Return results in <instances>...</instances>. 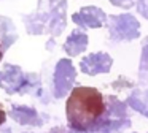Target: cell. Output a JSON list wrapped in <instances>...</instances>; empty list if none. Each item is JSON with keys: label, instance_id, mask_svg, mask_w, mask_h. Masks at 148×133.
Masks as SVG:
<instances>
[{"label": "cell", "instance_id": "6da1fadb", "mask_svg": "<svg viewBox=\"0 0 148 133\" xmlns=\"http://www.w3.org/2000/svg\"><path fill=\"white\" fill-rule=\"evenodd\" d=\"M105 113L103 97L94 87H77L65 103L69 125L77 132L92 130Z\"/></svg>", "mask_w": 148, "mask_h": 133}, {"label": "cell", "instance_id": "7a4b0ae2", "mask_svg": "<svg viewBox=\"0 0 148 133\" xmlns=\"http://www.w3.org/2000/svg\"><path fill=\"white\" fill-rule=\"evenodd\" d=\"M75 78H77V71H75V66L72 65L70 60L69 59L59 60L54 70V97L56 98L65 97V94L73 86Z\"/></svg>", "mask_w": 148, "mask_h": 133}, {"label": "cell", "instance_id": "3957f363", "mask_svg": "<svg viewBox=\"0 0 148 133\" xmlns=\"http://www.w3.org/2000/svg\"><path fill=\"white\" fill-rule=\"evenodd\" d=\"M110 27L115 38L119 40H135L140 32L138 21L131 14H119L110 18Z\"/></svg>", "mask_w": 148, "mask_h": 133}, {"label": "cell", "instance_id": "277c9868", "mask_svg": "<svg viewBox=\"0 0 148 133\" xmlns=\"http://www.w3.org/2000/svg\"><path fill=\"white\" fill-rule=\"evenodd\" d=\"M27 86V76L23 73V70L16 65L7 63L0 70V87L7 94H14Z\"/></svg>", "mask_w": 148, "mask_h": 133}, {"label": "cell", "instance_id": "5b68a950", "mask_svg": "<svg viewBox=\"0 0 148 133\" xmlns=\"http://www.w3.org/2000/svg\"><path fill=\"white\" fill-rule=\"evenodd\" d=\"M113 59L105 52H94L86 56L84 59H81L80 68L83 73L89 76L99 75V73H108L112 70Z\"/></svg>", "mask_w": 148, "mask_h": 133}, {"label": "cell", "instance_id": "8992f818", "mask_svg": "<svg viewBox=\"0 0 148 133\" xmlns=\"http://www.w3.org/2000/svg\"><path fill=\"white\" fill-rule=\"evenodd\" d=\"M73 22L78 27H89V29H99L103 25L107 16L97 6H84L78 13L72 16Z\"/></svg>", "mask_w": 148, "mask_h": 133}, {"label": "cell", "instance_id": "52a82bcc", "mask_svg": "<svg viewBox=\"0 0 148 133\" xmlns=\"http://www.w3.org/2000/svg\"><path fill=\"white\" fill-rule=\"evenodd\" d=\"M11 117L23 125H42V119L38 117L37 111L27 106H21V105L11 108Z\"/></svg>", "mask_w": 148, "mask_h": 133}, {"label": "cell", "instance_id": "ba28073f", "mask_svg": "<svg viewBox=\"0 0 148 133\" xmlns=\"http://www.w3.org/2000/svg\"><path fill=\"white\" fill-rule=\"evenodd\" d=\"M88 46V35L83 33L80 30H75L69 35V38L64 43V51L69 54V56H78L81 54Z\"/></svg>", "mask_w": 148, "mask_h": 133}, {"label": "cell", "instance_id": "9c48e42d", "mask_svg": "<svg viewBox=\"0 0 148 133\" xmlns=\"http://www.w3.org/2000/svg\"><path fill=\"white\" fill-rule=\"evenodd\" d=\"M110 108H108V116H116V117H121L126 116V106L123 103H119L116 98H110Z\"/></svg>", "mask_w": 148, "mask_h": 133}, {"label": "cell", "instance_id": "30bf717a", "mask_svg": "<svg viewBox=\"0 0 148 133\" xmlns=\"http://www.w3.org/2000/svg\"><path fill=\"white\" fill-rule=\"evenodd\" d=\"M140 70H142V71H148V38H147V41L143 43V49H142Z\"/></svg>", "mask_w": 148, "mask_h": 133}, {"label": "cell", "instance_id": "8fae6325", "mask_svg": "<svg viewBox=\"0 0 148 133\" xmlns=\"http://www.w3.org/2000/svg\"><path fill=\"white\" fill-rule=\"evenodd\" d=\"M137 8L140 14L148 19V0H137Z\"/></svg>", "mask_w": 148, "mask_h": 133}, {"label": "cell", "instance_id": "7c38bea8", "mask_svg": "<svg viewBox=\"0 0 148 133\" xmlns=\"http://www.w3.org/2000/svg\"><path fill=\"white\" fill-rule=\"evenodd\" d=\"M115 6H121V8H131L134 5V0H110Z\"/></svg>", "mask_w": 148, "mask_h": 133}, {"label": "cell", "instance_id": "4fadbf2b", "mask_svg": "<svg viewBox=\"0 0 148 133\" xmlns=\"http://www.w3.org/2000/svg\"><path fill=\"white\" fill-rule=\"evenodd\" d=\"M5 120H7V113H5L3 106L0 105V125H2V124H5Z\"/></svg>", "mask_w": 148, "mask_h": 133}, {"label": "cell", "instance_id": "5bb4252c", "mask_svg": "<svg viewBox=\"0 0 148 133\" xmlns=\"http://www.w3.org/2000/svg\"><path fill=\"white\" fill-rule=\"evenodd\" d=\"M2 57H3V49H2V46H0V60H2Z\"/></svg>", "mask_w": 148, "mask_h": 133}]
</instances>
